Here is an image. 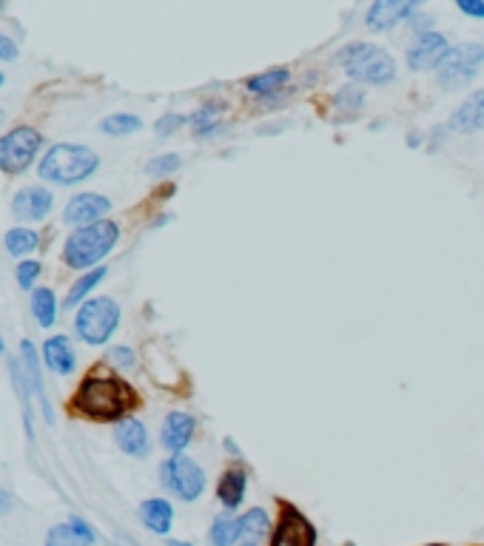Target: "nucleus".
<instances>
[{
	"label": "nucleus",
	"instance_id": "obj_18",
	"mask_svg": "<svg viewBox=\"0 0 484 546\" xmlns=\"http://www.w3.org/2000/svg\"><path fill=\"white\" fill-rule=\"evenodd\" d=\"M140 521L143 527L154 535H168L174 527V507L165 498H145L140 503Z\"/></svg>",
	"mask_w": 484,
	"mask_h": 546
},
{
	"label": "nucleus",
	"instance_id": "obj_42",
	"mask_svg": "<svg viewBox=\"0 0 484 546\" xmlns=\"http://www.w3.org/2000/svg\"><path fill=\"white\" fill-rule=\"evenodd\" d=\"M428 546H445V543H428Z\"/></svg>",
	"mask_w": 484,
	"mask_h": 546
},
{
	"label": "nucleus",
	"instance_id": "obj_44",
	"mask_svg": "<svg viewBox=\"0 0 484 546\" xmlns=\"http://www.w3.org/2000/svg\"><path fill=\"white\" fill-rule=\"evenodd\" d=\"M0 12H4V6H0Z\"/></svg>",
	"mask_w": 484,
	"mask_h": 546
},
{
	"label": "nucleus",
	"instance_id": "obj_24",
	"mask_svg": "<svg viewBox=\"0 0 484 546\" xmlns=\"http://www.w3.org/2000/svg\"><path fill=\"white\" fill-rule=\"evenodd\" d=\"M240 530H242V541L262 543V538H271V532H273V521H271L268 510L254 507L245 515H240Z\"/></svg>",
	"mask_w": 484,
	"mask_h": 546
},
{
	"label": "nucleus",
	"instance_id": "obj_23",
	"mask_svg": "<svg viewBox=\"0 0 484 546\" xmlns=\"http://www.w3.org/2000/svg\"><path fill=\"white\" fill-rule=\"evenodd\" d=\"M242 541V530H240V518L234 512H222L214 518L212 530H208V543L212 546H237Z\"/></svg>",
	"mask_w": 484,
	"mask_h": 546
},
{
	"label": "nucleus",
	"instance_id": "obj_16",
	"mask_svg": "<svg viewBox=\"0 0 484 546\" xmlns=\"http://www.w3.org/2000/svg\"><path fill=\"white\" fill-rule=\"evenodd\" d=\"M448 129L459 132V134H473V132L484 129V89L473 92L465 102H461V106L453 112Z\"/></svg>",
	"mask_w": 484,
	"mask_h": 546
},
{
	"label": "nucleus",
	"instance_id": "obj_15",
	"mask_svg": "<svg viewBox=\"0 0 484 546\" xmlns=\"http://www.w3.org/2000/svg\"><path fill=\"white\" fill-rule=\"evenodd\" d=\"M114 438H117V447L132 455V458H145L152 450V438H149V430L140 422V418H123L117 422V430H114Z\"/></svg>",
	"mask_w": 484,
	"mask_h": 546
},
{
	"label": "nucleus",
	"instance_id": "obj_40",
	"mask_svg": "<svg viewBox=\"0 0 484 546\" xmlns=\"http://www.w3.org/2000/svg\"><path fill=\"white\" fill-rule=\"evenodd\" d=\"M0 353H4V336H0Z\"/></svg>",
	"mask_w": 484,
	"mask_h": 546
},
{
	"label": "nucleus",
	"instance_id": "obj_35",
	"mask_svg": "<svg viewBox=\"0 0 484 546\" xmlns=\"http://www.w3.org/2000/svg\"><path fill=\"white\" fill-rule=\"evenodd\" d=\"M456 6H459V12H461V15L484 20V4H481V0H459Z\"/></svg>",
	"mask_w": 484,
	"mask_h": 546
},
{
	"label": "nucleus",
	"instance_id": "obj_41",
	"mask_svg": "<svg viewBox=\"0 0 484 546\" xmlns=\"http://www.w3.org/2000/svg\"><path fill=\"white\" fill-rule=\"evenodd\" d=\"M0 86H4V72H0Z\"/></svg>",
	"mask_w": 484,
	"mask_h": 546
},
{
	"label": "nucleus",
	"instance_id": "obj_20",
	"mask_svg": "<svg viewBox=\"0 0 484 546\" xmlns=\"http://www.w3.org/2000/svg\"><path fill=\"white\" fill-rule=\"evenodd\" d=\"M20 356H24V365H20V367H24L26 385H29V390H32V393H37L40 405H44V415H46V422L52 424V422H54V415H52L49 398H46V390H44V375H40V367H37V353H35L32 342H24V345H20Z\"/></svg>",
	"mask_w": 484,
	"mask_h": 546
},
{
	"label": "nucleus",
	"instance_id": "obj_3",
	"mask_svg": "<svg viewBox=\"0 0 484 546\" xmlns=\"http://www.w3.org/2000/svg\"><path fill=\"white\" fill-rule=\"evenodd\" d=\"M100 165V157L86 149V145H72V142H60L49 154L40 160V177L46 182L57 185H77L83 180H89Z\"/></svg>",
	"mask_w": 484,
	"mask_h": 546
},
{
	"label": "nucleus",
	"instance_id": "obj_12",
	"mask_svg": "<svg viewBox=\"0 0 484 546\" xmlns=\"http://www.w3.org/2000/svg\"><path fill=\"white\" fill-rule=\"evenodd\" d=\"M109 197L103 194H77L69 205H66V225H77V228H86V225H94V222H103V217L109 214Z\"/></svg>",
	"mask_w": 484,
	"mask_h": 546
},
{
	"label": "nucleus",
	"instance_id": "obj_13",
	"mask_svg": "<svg viewBox=\"0 0 484 546\" xmlns=\"http://www.w3.org/2000/svg\"><path fill=\"white\" fill-rule=\"evenodd\" d=\"M194 430H197L194 415L174 410V413H168V415H165L160 441H163V447H165L168 453H174V455H177V453H183L188 444H192Z\"/></svg>",
	"mask_w": 484,
	"mask_h": 546
},
{
	"label": "nucleus",
	"instance_id": "obj_33",
	"mask_svg": "<svg viewBox=\"0 0 484 546\" xmlns=\"http://www.w3.org/2000/svg\"><path fill=\"white\" fill-rule=\"evenodd\" d=\"M109 362L114 365V367H120V370H132L134 367V362H137V356H134V350L132 347H112L109 350Z\"/></svg>",
	"mask_w": 484,
	"mask_h": 546
},
{
	"label": "nucleus",
	"instance_id": "obj_2",
	"mask_svg": "<svg viewBox=\"0 0 484 546\" xmlns=\"http://www.w3.org/2000/svg\"><path fill=\"white\" fill-rule=\"evenodd\" d=\"M333 63L340 66L348 77L365 86H388L396 80V60L388 49L373 46V44H348L345 49L336 52Z\"/></svg>",
	"mask_w": 484,
	"mask_h": 546
},
{
	"label": "nucleus",
	"instance_id": "obj_8",
	"mask_svg": "<svg viewBox=\"0 0 484 546\" xmlns=\"http://www.w3.org/2000/svg\"><path fill=\"white\" fill-rule=\"evenodd\" d=\"M40 145H44V134L29 125H17L6 137H0V168L6 174H24L35 162Z\"/></svg>",
	"mask_w": 484,
	"mask_h": 546
},
{
	"label": "nucleus",
	"instance_id": "obj_31",
	"mask_svg": "<svg viewBox=\"0 0 484 546\" xmlns=\"http://www.w3.org/2000/svg\"><path fill=\"white\" fill-rule=\"evenodd\" d=\"M177 168H180L177 154H163V157H154L149 165H145V174L149 177H168V174H174Z\"/></svg>",
	"mask_w": 484,
	"mask_h": 546
},
{
	"label": "nucleus",
	"instance_id": "obj_30",
	"mask_svg": "<svg viewBox=\"0 0 484 546\" xmlns=\"http://www.w3.org/2000/svg\"><path fill=\"white\" fill-rule=\"evenodd\" d=\"M365 102V89L362 86H342L333 94V109L345 112V114H356Z\"/></svg>",
	"mask_w": 484,
	"mask_h": 546
},
{
	"label": "nucleus",
	"instance_id": "obj_1",
	"mask_svg": "<svg viewBox=\"0 0 484 546\" xmlns=\"http://www.w3.org/2000/svg\"><path fill=\"white\" fill-rule=\"evenodd\" d=\"M74 410L94 418V422H123L129 418V410L137 405L134 390L114 379V375H89L74 393Z\"/></svg>",
	"mask_w": 484,
	"mask_h": 546
},
{
	"label": "nucleus",
	"instance_id": "obj_34",
	"mask_svg": "<svg viewBox=\"0 0 484 546\" xmlns=\"http://www.w3.org/2000/svg\"><path fill=\"white\" fill-rule=\"evenodd\" d=\"M183 122H185L183 114H165V117H160V120L154 122V132H157L160 137H168V134H174Z\"/></svg>",
	"mask_w": 484,
	"mask_h": 546
},
{
	"label": "nucleus",
	"instance_id": "obj_9",
	"mask_svg": "<svg viewBox=\"0 0 484 546\" xmlns=\"http://www.w3.org/2000/svg\"><path fill=\"white\" fill-rule=\"evenodd\" d=\"M271 546H317V530L297 507L285 503L271 532Z\"/></svg>",
	"mask_w": 484,
	"mask_h": 546
},
{
	"label": "nucleus",
	"instance_id": "obj_28",
	"mask_svg": "<svg viewBox=\"0 0 484 546\" xmlns=\"http://www.w3.org/2000/svg\"><path fill=\"white\" fill-rule=\"evenodd\" d=\"M32 310H35V317L40 319V325L52 327V325H54V313H57L54 293H52L49 288H37V290L32 293Z\"/></svg>",
	"mask_w": 484,
	"mask_h": 546
},
{
	"label": "nucleus",
	"instance_id": "obj_17",
	"mask_svg": "<svg viewBox=\"0 0 484 546\" xmlns=\"http://www.w3.org/2000/svg\"><path fill=\"white\" fill-rule=\"evenodd\" d=\"M94 541V530L83 518H69L66 523H57L46 535V546H92Z\"/></svg>",
	"mask_w": 484,
	"mask_h": 546
},
{
	"label": "nucleus",
	"instance_id": "obj_14",
	"mask_svg": "<svg viewBox=\"0 0 484 546\" xmlns=\"http://www.w3.org/2000/svg\"><path fill=\"white\" fill-rule=\"evenodd\" d=\"M52 205H54V197L46 191V188L35 185V188H24V191H20V194L12 200V211H15L17 219L40 222V219L49 217Z\"/></svg>",
	"mask_w": 484,
	"mask_h": 546
},
{
	"label": "nucleus",
	"instance_id": "obj_32",
	"mask_svg": "<svg viewBox=\"0 0 484 546\" xmlns=\"http://www.w3.org/2000/svg\"><path fill=\"white\" fill-rule=\"evenodd\" d=\"M15 273H17V282H20V288L29 290V288L35 285V279L40 277V262H35V259H29V262H20Z\"/></svg>",
	"mask_w": 484,
	"mask_h": 546
},
{
	"label": "nucleus",
	"instance_id": "obj_38",
	"mask_svg": "<svg viewBox=\"0 0 484 546\" xmlns=\"http://www.w3.org/2000/svg\"><path fill=\"white\" fill-rule=\"evenodd\" d=\"M168 546H192L188 541H168Z\"/></svg>",
	"mask_w": 484,
	"mask_h": 546
},
{
	"label": "nucleus",
	"instance_id": "obj_22",
	"mask_svg": "<svg viewBox=\"0 0 484 546\" xmlns=\"http://www.w3.org/2000/svg\"><path fill=\"white\" fill-rule=\"evenodd\" d=\"M44 359H46L49 370H54L57 375H69L74 370V350L66 336H52V339H46Z\"/></svg>",
	"mask_w": 484,
	"mask_h": 546
},
{
	"label": "nucleus",
	"instance_id": "obj_11",
	"mask_svg": "<svg viewBox=\"0 0 484 546\" xmlns=\"http://www.w3.org/2000/svg\"><path fill=\"white\" fill-rule=\"evenodd\" d=\"M416 12L419 4H410V0H376L365 15V24L370 32H390L396 24H402L405 17H413Z\"/></svg>",
	"mask_w": 484,
	"mask_h": 546
},
{
	"label": "nucleus",
	"instance_id": "obj_6",
	"mask_svg": "<svg viewBox=\"0 0 484 546\" xmlns=\"http://www.w3.org/2000/svg\"><path fill=\"white\" fill-rule=\"evenodd\" d=\"M160 484L174 498L194 503L205 492V473L194 458L188 455H168L160 464Z\"/></svg>",
	"mask_w": 484,
	"mask_h": 546
},
{
	"label": "nucleus",
	"instance_id": "obj_19",
	"mask_svg": "<svg viewBox=\"0 0 484 546\" xmlns=\"http://www.w3.org/2000/svg\"><path fill=\"white\" fill-rule=\"evenodd\" d=\"M245 492H248V475H245V470H225L222 478H220V484H217V498H220L222 507L228 512L240 510L242 501H245Z\"/></svg>",
	"mask_w": 484,
	"mask_h": 546
},
{
	"label": "nucleus",
	"instance_id": "obj_5",
	"mask_svg": "<svg viewBox=\"0 0 484 546\" xmlns=\"http://www.w3.org/2000/svg\"><path fill=\"white\" fill-rule=\"evenodd\" d=\"M120 325V305L109 297L83 302L74 317V330L86 345H106Z\"/></svg>",
	"mask_w": 484,
	"mask_h": 546
},
{
	"label": "nucleus",
	"instance_id": "obj_39",
	"mask_svg": "<svg viewBox=\"0 0 484 546\" xmlns=\"http://www.w3.org/2000/svg\"><path fill=\"white\" fill-rule=\"evenodd\" d=\"M237 546H262V543H257V541H240Z\"/></svg>",
	"mask_w": 484,
	"mask_h": 546
},
{
	"label": "nucleus",
	"instance_id": "obj_43",
	"mask_svg": "<svg viewBox=\"0 0 484 546\" xmlns=\"http://www.w3.org/2000/svg\"><path fill=\"white\" fill-rule=\"evenodd\" d=\"M0 122H4V112H0Z\"/></svg>",
	"mask_w": 484,
	"mask_h": 546
},
{
	"label": "nucleus",
	"instance_id": "obj_21",
	"mask_svg": "<svg viewBox=\"0 0 484 546\" xmlns=\"http://www.w3.org/2000/svg\"><path fill=\"white\" fill-rule=\"evenodd\" d=\"M291 83V72L288 69H271V72H262V74H254L248 77L245 89L254 94V97H262V100H273L285 86Z\"/></svg>",
	"mask_w": 484,
	"mask_h": 546
},
{
	"label": "nucleus",
	"instance_id": "obj_25",
	"mask_svg": "<svg viewBox=\"0 0 484 546\" xmlns=\"http://www.w3.org/2000/svg\"><path fill=\"white\" fill-rule=\"evenodd\" d=\"M188 122H192V129L197 137H214L222 125H220V106H202L200 112H194L192 117H188Z\"/></svg>",
	"mask_w": 484,
	"mask_h": 546
},
{
	"label": "nucleus",
	"instance_id": "obj_4",
	"mask_svg": "<svg viewBox=\"0 0 484 546\" xmlns=\"http://www.w3.org/2000/svg\"><path fill=\"white\" fill-rule=\"evenodd\" d=\"M117 239H120V228L117 222H109V219L77 228L66 239V245H63V259H66L69 268H77V270L92 268L100 259L109 257V250L117 245Z\"/></svg>",
	"mask_w": 484,
	"mask_h": 546
},
{
	"label": "nucleus",
	"instance_id": "obj_27",
	"mask_svg": "<svg viewBox=\"0 0 484 546\" xmlns=\"http://www.w3.org/2000/svg\"><path fill=\"white\" fill-rule=\"evenodd\" d=\"M140 129H143V120L134 114H109L100 122V132L109 134V137H129Z\"/></svg>",
	"mask_w": 484,
	"mask_h": 546
},
{
	"label": "nucleus",
	"instance_id": "obj_37",
	"mask_svg": "<svg viewBox=\"0 0 484 546\" xmlns=\"http://www.w3.org/2000/svg\"><path fill=\"white\" fill-rule=\"evenodd\" d=\"M15 510V495L9 492V490H4V487H0V518H4V515H9Z\"/></svg>",
	"mask_w": 484,
	"mask_h": 546
},
{
	"label": "nucleus",
	"instance_id": "obj_36",
	"mask_svg": "<svg viewBox=\"0 0 484 546\" xmlns=\"http://www.w3.org/2000/svg\"><path fill=\"white\" fill-rule=\"evenodd\" d=\"M17 57V46L6 34H0V60H15Z\"/></svg>",
	"mask_w": 484,
	"mask_h": 546
},
{
	"label": "nucleus",
	"instance_id": "obj_10",
	"mask_svg": "<svg viewBox=\"0 0 484 546\" xmlns=\"http://www.w3.org/2000/svg\"><path fill=\"white\" fill-rule=\"evenodd\" d=\"M450 52V44L445 34L439 32H425L416 37V44L408 49V66L413 72H425V69H433L439 66L441 60H445V54Z\"/></svg>",
	"mask_w": 484,
	"mask_h": 546
},
{
	"label": "nucleus",
	"instance_id": "obj_29",
	"mask_svg": "<svg viewBox=\"0 0 484 546\" xmlns=\"http://www.w3.org/2000/svg\"><path fill=\"white\" fill-rule=\"evenodd\" d=\"M106 268H94V270H89V273H83V277L72 285V290H69V297H66V307H74V305H80L83 302V297H89V290L92 288H97L103 279H106Z\"/></svg>",
	"mask_w": 484,
	"mask_h": 546
},
{
	"label": "nucleus",
	"instance_id": "obj_7",
	"mask_svg": "<svg viewBox=\"0 0 484 546\" xmlns=\"http://www.w3.org/2000/svg\"><path fill=\"white\" fill-rule=\"evenodd\" d=\"M484 63V46L479 44H461V46H450V52L445 54V60L436 66V80L445 92H456L465 89L468 83L479 74Z\"/></svg>",
	"mask_w": 484,
	"mask_h": 546
},
{
	"label": "nucleus",
	"instance_id": "obj_26",
	"mask_svg": "<svg viewBox=\"0 0 484 546\" xmlns=\"http://www.w3.org/2000/svg\"><path fill=\"white\" fill-rule=\"evenodd\" d=\"M4 242H6V250L12 257H26L40 245V237L29 228H12L9 234L4 237Z\"/></svg>",
	"mask_w": 484,
	"mask_h": 546
}]
</instances>
